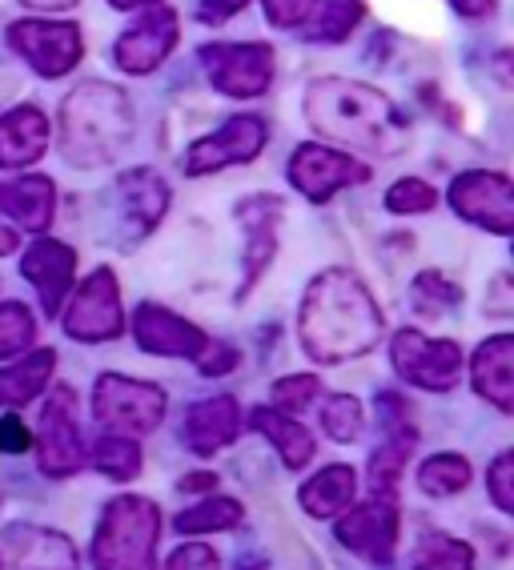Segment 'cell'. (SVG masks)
<instances>
[{"instance_id":"cell-51","label":"cell","mask_w":514,"mask_h":570,"mask_svg":"<svg viewBox=\"0 0 514 570\" xmlns=\"http://www.w3.org/2000/svg\"><path fill=\"white\" fill-rule=\"evenodd\" d=\"M237 570H261V567H254V562H246V567H237Z\"/></svg>"},{"instance_id":"cell-4","label":"cell","mask_w":514,"mask_h":570,"mask_svg":"<svg viewBox=\"0 0 514 570\" xmlns=\"http://www.w3.org/2000/svg\"><path fill=\"white\" fill-rule=\"evenodd\" d=\"M157 542H161V510L154 499L121 494L105 507L93 534L97 570H157Z\"/></svg>"},{"instance_id":"cell-36","label":"cell","mask_w":514,"mask_h":570,"mask_svg":"<svg viewBox=\"0 0 514 570\" xmlns=\"http://www.w3.org/2000/svg\"><path fill=\"white\" fill-rule=\"evenodd\" d=\"M322 430L334 442H354L362 434V402L354 394H329L322 402Z\"/></svg>"},{"instance_id":"cell-38","label":"cell","mask_w":514,"mask_h":570,"mask_svg":"<svg viewBox=\"0 0 514 570\" xmlns=\"http://www.w3.org/2000/svg\"><path fill=\"white\" fill-rule=\"evenodd\" d=\"M318 394H322V382L314 374L278 377V382H274V410H281V414H289V417H298Z\"/></svg>"},{"instance_id":"cell-46","label":"cell","mask_w":514,"mask_h":570,"mask_svg":"<svg viewBox=\"0 0 514 570\" xmlns=\"http://www.w3.org/2000/svg\"><path fill=\"white\" fill-rule=\"evenodd\" d=\"M209 487H217V474H209V470H201V474H186V479L177 482L181 494H206Z\"/></svg>"},{"instance_id":"cell-18","label":"cell","mask_w":514,"mask_h":570,"mask_svg":"<svg viewBox=\"0 0 514 570\" xmlns=\"http://www.w3.org/2000/svg\"><path fill=\"white\" fill-rule=\"evenodd\" d=\"M109 194L117 202V229H129V237L154 234L169 209V185L154 169H129L117 177Z\"/></svg>"},{"instance_id":"cell-7","label":"cell","mask_w":514,"mask_h":570,"mask_svg":"<svg viewBox=\"0 0 514 570\" xmlns=\"http://www.w3.org/2000/svg\"><path fill=\"white\" fill-rule=\"evenodd\" d=\"M391 362L402 382L431 390V394L454 390V382L463 374V350H458V342H451V337H426L418 330H398L394 334Z\"/></svg>"},{"instance_id":"cell-33","label":"cell","mask_w":514,"mask_h":570,"mask_svg":"<svg viewBox=\"0 0 514 570\" xmlns=\"http://www.w3.org/2000/svg\"><path fill=\"white\" fill-rule=\"evenodd\" d=\"M241 514H246V510H241V502L206 499L201 507L181 510L174 527L181 530V534H214V530H234L237 522H241Z\"/></svg>"},{"instance_id":"cell-11","label":"cell","mask_w":514,"mask_h":570,"mask_svg":"<svg viewBox=\"0 0 514 570\" xmlns=\"http://www.w3.org/2000/svg\"><path fill=\"white\" fill-rule=\"evenodd\" d=\"M398 502L394 494H374V499L358 502V507H346L338 514V542L346 550H354L358 559L378 562V567H391L394 547H398Z\"/></svg>"},{"instance_id":"cell-39","label":"cell","mask_w":514,"mask_h":570,"mask_svg":"<svg viewBox=\"0 0 514 570\" xmlns=\"http://www.w3.org/2000/svg\"><path fill=\"white\" fill-rule=\"evenodd\" d=\"M486 482H491L494 507L503 510V514H514V454H498V459L491 462Z\"/></svg>"},{"instance_id":"cell-48","label":"cell","mask_w":514,"mask_h":570,"mask_svg":"<svg viewBox=\"0 0 514 570\" xmlns=\"http://www.w3.org/2000/svg\"><path fill=\"white\" fill-rule=\"evenodd\" d=\"M24 9H32V12H69V9H77V0H21Z\"/></svg>"},{"instance_id":"cell-34","label":"cell","mask_w":514,"mask_h":570,"mask_svg":"<svg viewBox=\"0 0 514 570\" xmlns=\"http://www.w3.org/2000/svg\"><path fill=\"white\" fill-rule=\"evenodd\" d=\"M458 302H463V289L451 277L438 274V269H426V274L414 277V309L422 317H438L451 306H458Z\"/></svg>"},{"instance_id":"cell-3","label":"cell","mask_w":514,"mask_h":570,"mask_svg":"<svg viewBox=\"0 0 514 570\" xmlns=\"http://www.w3.org/2000/svg\"><path fill=\"white\" fill-rule=\"evenodd\" d=\"M134 141V109L117 85L85 81L61 101V157L77 169L121 161Z\"/></svg>"},{"instance_id":"cell-10","label":"cell","mask_w":514,"mask_h":570,"mask_svg":"<svg viewBox=\"0 0 514 570\" xmlns=\"http://www.w3.org/2000/svg\"><path fill=\"white\" fill-rule=\"evenodd\" d=\"M451 209L486 234H514V185L494 169H471L451 181Z\"/></svg>"},{"instance_id":"cell-8","label":"cell","mask_w":514,"mask_h":570,"mask_svg":"<svg viewBox=\"0 0 514 570\" xmlns=\"http://www.w3.org/2000/svg\"><path fill=\"white\" fill-rule=\"evenodd\" d=\"M65 334L77 342H113L125 334V309H121V285L109 265L93 269L85 277L81 289L72 294L69 309L61 314Z\"/></svg>"},{"instance_id":"cell-24","label":"cell","mask_w":514,"mask_h":570,"mask_svg":"<svg viewBox=\"0 0 514 570\" xmlns=\"http://www.w3.org/2000/svg\"><path fill=\"white\" fill-rule=\"evenodd\" d=\"M241 434V410L229 394H217V397H206V402H197L189 406L186 414V442L197 450V454H217L221 446Z\"/></svg>"},{"instance_id":"cell-35","label":"cell","mask_w":514,"mask_h":570,"mask_svg":"<svg viewBox=\"0 0 514 570\" xmlns=\"http://www.w3.org/2000/svg\"><path fill=\"white\" fill-rule=\"evenodd\" d=\"M37 342V322L21 302H0V357H17Z\"/></svg>"},{"instance_id":"cell-27","label":"cell","mask_w":514,"mask_h":570,"mask_svg":"<svg viewBox=\"0 0 514 570\" xmlns=\"http://www.w3.org/2000/svg\"><path fill=\"white\" fill-rule=\"evenodd\" d=\"M52 370H57V354L52 350H24L21 362L0 366V406H24L49 386Z\"/></svg>"},{"instance_id":"cell-29","label":"cell","mask_w":514,"mask_h":570,"mask_svg":"<svg viewBox=\"0 0 514 570\" xmlns=\"http://www.w3.org/2000/svg\"><path fill=\"white\" fill-rule=\"evenodd\" d=\"M418 434H382V446L370 454V487L374 494H394L402 470L411 462Z\"/></svg>"},{"instance_id":"cell-20","label":"cell","mask_w":514,"mask_h":570,"mask_svg":"<svg viewBox=\"0 0 514 570\" xmlns=\"http://www.w3.org/2000/svg\"><path fill=\"white\" fill-rule=\"evenodd\" d=\"M0 547L9 550L12 570H77V550H72L69 534L32 527V522L4 527Z\"/></svg>"},{"instance_id":"cell-31","label":"cell","mask_w":514,"mask_h":570,"mask_svg":"<svg viewBox=\"0 0 514 570\" xmlns=\"http://www.w3.org/2000/svg\"><path fill=\"white\" fill-rule=\"evenodd\" d=\"M89 462L101 470L105 479L134 482L137 474H141V446H137V439H129V434H109V439H101L93 446V459Z\"/></svg>"},{"instance_id":"cell-16","label":"cell","mask_w":514,"mask_h":570,"mask_svg":"<svg viewBox=\"0 0 514 570\" xmlns=\"http://www.w3.org/2000/svg\"><path fill=\"white\" fill-rule=\"evenodd\" d=\"M174 49H177V12L154 0V4H145L141 17L117 37L113 57L125 72L145 77V72H154Z\"/></svg>"},{"instance_id":"cell-45","label":"cell","mask_w":514,"mask_h":570,"mask_svg":"<svg viewBox=\"0 0 514 570\" xmlns=\"http://www.w3.org/2000/svg\"><path fill=\"white\" fill-rule=\"evenodd\" d=\"M246 4H249V0H201L197 17H201V21H209V24H217V21H226V17H234V12H241Z\"/></svg>"},{"instance_id":"cell-37","label":"cell","mask_w":514,"mask_h":570,"mask_svg":"<svg viewBox=\"0 0 514 570\" xmlns=\"http://www.w3.org/2000/svg\"><path fill=\"white\" fill-rule=\"evenodd\" d=\"M434 205H438V194L426 181H418V177H402V181H394L386 189V209L391 214H431Z\"/></svg>"},{"instance_id":"cell-9","label":"cell","mask_w":514,"mask_h":570,"mask_svg":"<svg viewBox=\"0 0 514 570\" xmlns=\"http://www.w3.org/2000/svg\"><path fill=\"white\" fill-rule=\"evenodd\" d=\"M9 45L17 57H24V65H32L37 77H45V81L72 72L85 52L81 29H77V24L41 21V17L9 24Z\"/></svg>"},{"instance_id":"cell-13","label":"cell","mask_w":514,"mask_h":570,"mask_svg":"<svg viewBox=\"0 0 514 570\" xmlns=\"http://www.w3.org/2000/svg\"><path fill=\"white\" fill-rule=\"evenodd\" d=\"M269 141V129L261 117L254 112H237L229 117L226 125L201 141L189 145L186 154V174L189 177H206V174H217V169H229V165H249Z\"/></svg>"},{"instance_id":"cell-14","label":"cell","mask_w":514,"mask_h":570,"mask_svg":"<svg viewBox=\"0 0 514 570\" xmlns=\"http://www.w3.org/2000/svg\"><path fill=\"white\" fill-rule=\"evenodd\" d=\"M289 185L298 189L309 202H329V197L346 189V185H362L370 181V165L354 161L350 154L342 149H329V145H298L294 157H289Z\"/></svg>"},{"instance_id":"cell-42","label":"cell","mask_w":514,"mask_h":570,"mask_svg":"<svg viewBox=\"0 0 514 570\" xmlns=\"http://www.w3.org/2000/svg\"><path fill=\"white\" fill-rule=\"evenodd\" d=\"M32 446V430L17 414H0V454H24Z\"/></svg>"},{"instance_id":"cell-15","label":"cell","mask_w":514,"mask_h":570,"mask_svg":"<svg viewBox=\"0 0 514 570\" xmlns=\"http://www.w3.org/2000/svg\"><path fill=\"white\" fill-rule=\"evenodd\" d=\"M234 217L241 225V234H246V257H241L246 262V277L237 285V302H246L254 282H261V274H266L274 254H278V225L286 217V202L274 194H257L237 202Z\"/></svg>"},{"instance_id":"cell-19","label":"cell","mask_w":514,"mask_h":570,"mask_svg":"<svg viewBox=\"0 0 514 570\" xmlns=\"http://www.w3.org/2000/svg\"><path fill=\"white\" fill-rule=\"evenodd\" d=\"M21 274L37 285L41 294V309L49 317H57L65 309V297L72 289V274H77V249L65 242H52V237H37V242L24 249Z\"/></svg>"},{"instance_id":"cell-6","label":"cell","mask_w":514,"mask_h":570,"mask_svg":"<svg viewBox=\"0 0 514 570\" xmlns=\"http://www.w3.org/2000/svg\"><path fill=\"white\" fill-rule=\"evenodd\" d=\"M209 85L234 101H254L274 85V49L266 41H217L197 52Z\"/></svg>"},{"instance_id":"cell-5","label":"cell","mask_w":514,"mask_h":570,"mask_svg":"<svg viewBox=\"0 0 514 570\" xmlns=\"http://www.w3.org/2000/svg\"><path fill=\"white\" fill-rule=\"evenodd\" d=\"M165 406H169V397L154 382H137V377H125V374L97 377L93 417L101 426L113 430V434H129V439L154 434L165 422Z\"/></svg>"},{"instance_id":"cell-49","label":"cell","mask_w":514,"mask_h":570,"mask_svg":"<svg viewBox=\"0 0 514 570\" xmlns=\"http://www.w3.org/2000/svg\"><path fill=\"white\" fill-rule=\"evenodd\" d=\"M17 245H21V237H17V229H4V225H0V257L12 254Z\"/></svg>"},{"instance_id":"cell-41","label":"cell","mask_w":514,"mask_h":570,"mask_svg":"<svg viewBox=\"0 0 514 570\" xmlns=\"http://www.w3.org/2000/svg\"><path fill=\"white\" fill-rule=\"evenodd\" d=\"M261 4H266L269 24H278V29H302L318 0H261Z\"/></svg>"},{"instance_id":"cell-47","label":"cell","mask_w":514,"mask_h":570,"mask_svg":"<svg viewBox=\"0 0 514 570\" xmlns=\"http://www.w3.org/2000/svg\"><path fill=\"white\" fill-rule=\"evenodd\" d=\"M451 9L458 17H486L494 9V0H451Z\"/></svg>"},{"instance_id":"cell-25","label":"cell","mask_w":514,"mask_h":570,"mask_svg":"<svg viewBox=\"0 0 514 570\" xmlns=\"http://www.w3.org/2000/svg\"><path fill=\"white\" fill-rule=\"evenodd\" d=\"M354 499H358V474H354L350 466H342V462L338 466L318 470V474L298 490V502L309 519H338L342 510L354 507Z\"/></svg>"},{"instance_id":"cell-26","label":"cell","mask_w":514,"mask_h":570,"mask_svg":"<svg viewBox=\"0 0 514 570\" xmlns=\"http://www.w3.org/2000/svg\"><path fill=\"white\" fill-rule=\"evenodd\" d=\"M249 426L274 442V450H278L281 462H286L289 470H302L309 459H314V434H309L302 422H294L289 414H281V410L257 406L254 414H249Z\"/></svg>"},{"instance_id":"cell-12","label":"cell","mask_w":514,"mask_h":570,"mask_svg":"<svg viewBox=\"0 0 514 570\" xmlns=\"http://www.w3.org/2000/svg\"><path fill=\"white\" fill-rule=\"evenodd\" d=\"M85 442L81 426H77V397L69 390H57V394L45 402L41 410V426H37V466L49 479H69L85 466Z\"/></svg>"},{"instance_id":"cell-32","label":"cell","mask_w":514,"mask_h":570,"mask_svg":"<svg viewBox=\"0 0 514 570\" xmlns=\"http://www.w3.org/2000/svg\"><path fill=\"white\" fill-rule=\"evenodd\" d=\"M411 570H474V550L451 534H426L414 547Z\"/></svg>"},{"instance_id":"cell-28","label":"cell","mask_w":514,"mask_h":570,"mask_svg":"<svg viewBox=\"0 0 514 570\" xmlns=\"http://www.w3.org/2000/svg\"><path fill=\"white\" fill-rule=\"evenodd\" d=\"M358 21H362V0H318L306 21V37L309 41L338 45L358 29Z\"/></svg>"},{"instance_id":"cell-2","label":"cell","mask_w":514,"mask_h":570,"mask_svg":"<svg viewBox=\"0 0 514 570\" xmlns=\"http://www.w3.org/2000/svg\"><path fill=\"white\" fill-rule=\"evenodd\" d=\"M306 121L338 145H350L358 154L394 157L411 145V125L394 109L386 92L374 85L346 81V77H322L306 89Z\"/></svg>"},{"instance_id":"cell-1","label":"cell","mask_w":514,"mask_h":570,"mask_svg":"<svg viewBox=\"0 0 514 570\" xmlns=\"http://www.w3.org/2000/svg\"><path fill=\"white\" fill-rule=\"evenodd\" d=\"M382 334H386V322H382L378 302L354 269L334 265L309 282L302 297L298 337L314 362L334 366V362L370 354Z\"/></svg>"},{"instance_id":"cell-23","label":"cell","mask_w":514,"mask_h":570,"mask_svg":"<svg viewBox=\"0 0 514 570\" xmlns=\"http://www.w3.org/2000/svg\"><path fill=\"white\" fill-rule=\"evenodd\" d=\"M52 209H57V189L49 177L29 174L0 181V214L29 229V234H45L52 225Z\"/></svg>"},{"instance_id":"cell-21","label":"cell","mask_w":514,"mask_h":570,"mask_svg":"<svg viewBox=\"0 0 514 570\" xmlns=\"http://www.w3.org/2000/svg\"><path fill=\"white\" fill-rule=\"evenodd\" d=\"M49 149V121L37 105H17L0 117V169H29Z\"/></svg>"},{"instance_id":"cell-43","label":"cell","mask_w":514,"mask_h":570,"mask_svg":"<svg viewBox=\"0 0 514 570\" xmlns=\"http://www.w3.org/2000/svg\"><path fill=\"white\" fill-rule=\"evenodd\" d=\"M237 366V346H217L214 357H197V370L206 377H217V374H229Z\"/></svg>"},{"instance_id":"cell-22","label":"cell","mask_w":514,"mask_h":570,"mask_svg":"<svg viewBox=\"0 0 514 570\" xmlns=\"http://www.w3.org/2000/svg\"><path fill=\"white\" fill-rule=\"evenodd\" d=\"M474 390L478 397H486L494 410L511 414L514 410V337L494 334L486 337L478 354H474Z\"/></svg>"},{"instance_id":"cell-40","label":"cell","mask_w":514,"mask_h":570,"mask_svg":"<svg viewBox=\"0 0 514 570\" xmlns=\"http://www.w3.org/2000/svg\"><path fill=\"white\" fill-rule=\"evenodd\" d=\"M165 570H221V559L206 542H186L165 559Z\"/></svg>"},{"instance_id":"cell-30","label":"cell","mask_w":514,"mask_h":570,"mask_svg":"<svg viewBox=\"0 0 514 570\" xmlns=\"http://www.w3.org/2000/svg\"><path fill=\"white\" fill-rule=\"evenodd\" d=\"M471 474L474 470L463 454H431L418 466V487L431 499H446V494H458V490L471 487Z\"/></svg>"},{"instance_id":"cell-50","label":"cell","mask_w":514,"mask_h":570,"mask_svg":"<svg viewBox=\"0 0 514 570\" xmlns=\"http://www.w3.org/2000/svg\"><path fill=\"white\" fill-rule=\"evenodd\" d=\"M113 9H121V12H129V9H145V4H154V0H109Z\"/></svg>"},{"instance_id":"cell-17","label":"cell","mask_w":514,"mask_h":570,"mask_svg":"<svg viewBox=\"0 0 514 570\" xmlns=\"http://www.w3.org/2000/svg\"><path fill=\"white\" fill-rule=\"evenodd\" d=\"M134 337L145 354H161V357H201L209 350V337L201 326L177 317L174 309L157 306V302H145L134 314Z\"/></svg>"},{"instance_id":"cell-44","label":"cell","mask_w":514,"mask_h":570,"mask_svg":"<svg viewBox=\"0 0 514 570\" xmlns=\"http://www.w3.org/2000/svg\"><path fill=\"white\" fill-rule=\"evenodd\" d=\"M506 289H511V274H498L491 282V302H486V314H494V317H511V294H506Z\"/></svg>"}]
</instances>
